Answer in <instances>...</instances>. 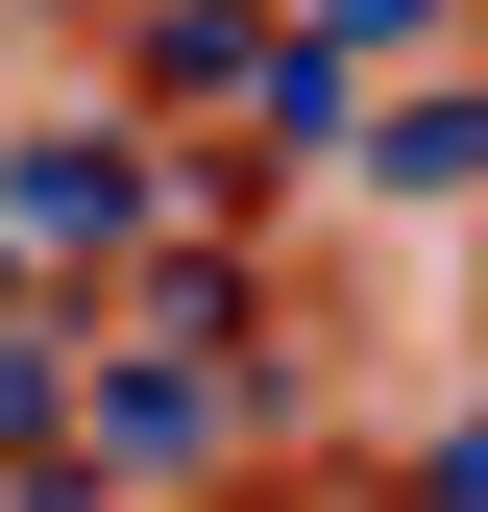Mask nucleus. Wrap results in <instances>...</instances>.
Returning a JSON list of instances; mask_svg holds the SVG:
<instances>
[{
    "label": "nucleus",
    "instance_id": "nucleus-1",
    "mask_svg": "<svg viewBox=\"0 0 488 512\" xmlns=\"http://www.w3.org/2000/svg\"><path fill=\"white\" fill-rule=\"evenodd\" d=\"M122 196H147L122 122H25V147H0V220H25V244H122Z\"/></svg>",
    "mask_w": 488,
    "mask_h": 512
}]
</instances>
